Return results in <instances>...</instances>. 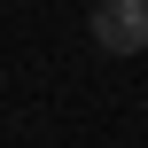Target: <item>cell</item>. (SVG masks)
Instances as JSON below:
<instances>
[{
  "label": "cell",
  "instance_id": "1",
  "mask_svg": "<svg viewBox=\"0 0 148 148\" xmlns=\"http://www.w3.org/2000/svg\"><path fill=\"white\" fill-rule=\"evenodd\" d=\"M86 31L101 55H140L148 47V0H94L86 8Z\"/></svg>",
  "mask_w": 148,
  "mask_h": 148
}]
</instances>
